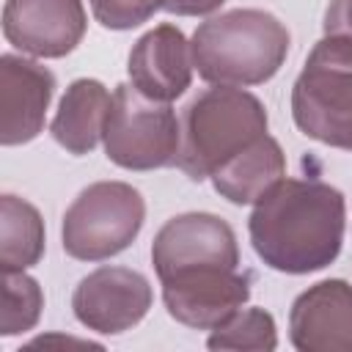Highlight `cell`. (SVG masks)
I'll use <instances>...</instances> for the list:
<instances>
[{
  "mask_svg": "<svg viewBox=\"0 0 352 352\" xmlns=\"http://www.w3.org/2000/svg\"><path fill=\"white\" fill-rule=\"evenodd\" d=\"M344 231V192L319 179L283 176L256 201L248 217L256 256L270 270L286 275H308L330 267L341 253Z\"/></svg>",
  "mask_w": 352,
  "mask_h": 352,
  "instance_id": "obj_1",
  "label": "cell"
},
{
  "mask_svg": "<svg viewBox=\"0 0 352 352\" xmlns=\"http://www.w3.org/2000/svg\"><path fill=\"white\" fill-rule=\"evenodd\" d=\"M198 77L212 85H261L272 80L289 58L292 36L286 25L264 8H231L204 19L192 38Z\"/></svg>",
  "mask_w": 352,
  "mask_h": 352,
  "instance_id": "obj_2",
  "label": "cell"
},
{
  "mask_svg": "<svg viewBox=\"0 0 352 352\" xmlns=\"http://www.w3.org/2000/svg\"><path fill=\"white\" fill-rule=\"evenodd\" d=\"M270 118L264 102L236 85H214L192 96L182 113V148L176 168L204 182L236 157L242 148L267 135Z\"/></svg>",
  "mask_w": 352,
  "mask_h": 352,
  "instance_id": "obj_3",
  "label": "cell"
},
{
  "mask_svg": "<svg viewBox=\"0 0 352 352\" xmlns=\"http://www.w3.org/2000/svg\"><path fill=\"white\" fill-rule=\"evenodd\" d=\"M292 118L305 138L352 151V38L314 44L292 85Z\"/></svg>",
  "mask_w": 352,
  "mask_h": 352,
  "instance_id": "obj_4",
  "label": "cell"
},
{
  "mask_svg": "<svg viewBox=\"0 0 352 352\" xmlns=\"http://www.w3.org/2000/svg\"><path fill=\"white\" fill-rule=\"evenodd\" d=\"M143 220L140 190L126 182H94L63 212L60 242L77 261H104L138 239Z\"/></svg>",
  "mask_w": 352,
  "mask_h": 352,
  "instance_id": "obj_5",
  "label": "cell"
},
{
  "mask_svg": "<svg viewBox=\"0 0 352 352\" xmlns=\"http://www.w3.org/2000/svg\"><path fill=\"white\" fill-rule=\"evenodd\" d=\"M104 154L124 170L173 168L182 148V121L168 102L143 96L132 82L113 91L104 121Z\"/></svg>",
  "mask_w": 352,
  "mask_h": 352,
  "instance_id": "obj_6",
  "label": "cell"
},
{
  "mask_svg": "<svg viewBox=\"0 0 352 352\" xmlns=\"http://www.w3.org/2000/svg\"><path fill=\"white\" fill-rule=\"evenodd\" d=\"M168 314L192 330H212L250 300L253 272L242 261H187L157 275Z\"/></svg>",
  "mask_w": 352,
  "mask_h": 352,
  "instance_id": "obj_7",
  "label": "cell"
},
{
  "mask_svg": "<svg viewBox=\"0 0 352 352\" xmlns=\"http://www.w3.org/2000/svg\"><path fill=\"white\" fill-rule=\"evenodd\" d=\"M154 302L151 283L132 267L104 264L88 272L72 294L77 322L102 336H121L143 322Z\"/></svg>",
  "mask_w": 352,
  "mask_h": 352,
  "instance_id": "obj_8",
  "label": "cell"
},
{
  "mask_svg": "<svg viewBox=\"0 0 352 352\" xmlns=\"http://www.w3.org/2000/svg\"><path fill=\"white\" fill-rule=\"evenodd\" d=\"M88 28L82 0H6L3 36L33 58H63Z\"/></svg>",
  "mask_w": 352,
  "mask_h": 352,
  "instance_id": "obj_9",
  "label": "cell"
},
{
  "mask_svg": "<svg viewBox=\"0 0 352 352\" xmlns=\"http://www.w3.org/2000/svg\"><path fill=\"white\" fill-rule=\"evenodd\" d=\"M289 341L300 352H352V283L327 278L289 308Z\"/></svg>",
  "mask_w": 352,
  "mask_h": 352,
  "instance_id": "obj_10",
  "label": "cell"
},
{
  "mask_svg": "<svg viewBox=\"0 0 352 352\" xmlns=\"http://www.w3.org/2000/svg\"><path fill=\"white\" fill-rule=\"evenodd\" d=\"M55 74L25 55H0V143L22 146L41 135Z\"/></svg>",
  "mask_w": 352,
  "mask_h": 352,
  "instance_id": "obj_11",
  "label": "cell"
},
{
  "mask_svg": "<svg viewBox=\"0 0 352 352\" xmlns=\"http://www.w3.org/2000/svg\"><path fill=\"white\" fill-rule=\"evenodd\" d=\"M192 47L182 28L162 22L146 30L129 50L126 74L129 82L148 99L173 102L192 82Z\"/></svg>",
  "mask_w": 352,
  "mask_h": 352,
  "instance_id": "obj_12",
  "label": "cell"
},
{
  "mask_svg": "<svg viewBox=\"0 0 352 352\" xmlns=\"http://www.w3.org/2000/svg\"><path fill=\"white\" fill-rule=\"evenodd\" d=\"M113 104V94L94 77H80L69 82L60 96L58 113L50 124L52 140L74 157L91 154L104 135V121Z\"/></svg>",
  "mask_w": 352,
  "mask_h": 352,
  "instance_id": "obj_13",
  "label": "cell"
},
{
  "mask_svg": "<svg viewBox=\"0 0 352 352\" xmlns=\"http://www.w3.org/2000/svg\"><path fill=\"white\" fill-rule=\"evenodd\" d=\"M286 176V154L267 132L212 173V187L231 204H256Z\"/></svg>",
  "mask_w": 352,
  "mask_h": 352,
  "instance_id": "obj_14",
  "label": "cell"
},
{
  "mask_svg": "<svg viewBox=\"0 0 352 352\" xmlns=\"http://www.w3.org/2000/svg\"><path fill=\"white\" fill-rule=\"evenodd\" d=\"M44 256V220L41 212L14 195H0V270H30Z\"/></svg>",
  "mask_w": 352,
  "mask_h": 352,
  "instance_id": "obj_15",
  "label": "cell"
},
{
  "mask_svg": "<svg viewBox=\"0 0 352 352\" xmlns=\"http://www.w3.org/2000/svg\"><path fill=\"white\" fill-rule=\"evenodd\" d=\"M209 349H275L278 346V327L270 311L264 308H239L226 322L209 330L206 338Z\"/></svg>",
  "mask_w": 352,
  "mask_h": 352,
  "instance_id": "obj_16",
  "label": "cell"
},
{
  "mask_svg": "<svg viewBox=\"0 0 352 352\" xmlns=\"http://www.w3.org/2000/svg\"><path fill=\"white\" fill-rule=\"evenodd\" d=\"M44 308V292L33 275L25 270L3 272V314H0V333L19 336L38 324Z\"/></svg>",
  "mask_w": 352,
  "mask_h": 352,
  "instance_id": "obj_17",
  "label": "cell"
},
{
  "mask_svg": "<svg viewBox=\"0 0 352 352\" xmlns=\"http://www.w3.org/2000/svg\"><path fill=\"white\" fill-rule=\"evenodd\" d=\"M88 6L107 30H132L160 11V0H88Z\"/></svg>",
  "mask_w": 352,
  "mask_h": 352,
  "instance_id": "obj_18",
  "label": "cell"
},
{
  "mask_svg": "<svg viewBox=\"0 0 352 352\" xmlns=\"http://www.w3.org/2000/svg\"><path fill=\"white\" fill-rule=\"evenodd\" d=\"M322 28H324L327 36L352 38V0H330Z\"/></svg>",
  "mask_w": 352,
  "mask_h": 352,
  "instance_id": "obj_19",
  "label": "cell"
},
{
  "mask_svg": "<svg viewBox=\"0 0 352 352\" xmlns=\"http://www.w3.org/2000/svg\"><path fill=\"white\" fill-rule=\"evenodd\" d=\"M226 0H160V11L176 14V16H206L217 11Z\"/></svg>",
  "mask_w": 352,
  "mask_h": 352,
  "instance_id": "obj_20",
  "label": "cell"
}]
</instances>
